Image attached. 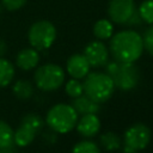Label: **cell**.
<instances>
[{
	"instance_id": "6da1fadb",
	"label": "cell",
	"mask_w": 153,
	"mask_h": 153,
	"mask_svg": "<svg viewBox=\"0 0 153 153\" xmlns=\"http://www.w3.org/2000/svg\"><path fill=\"white\" fill-rule=\"evenodd\" d=\"M109 53L116 61L136 62L143 53L142 36L134 30H123L110 37Z\"/></svg>"
},
{
	"instance_id": "7a4b0ae2",
	"label": "cell",
	"mask_w": 153,
	"mask_h": 153,
	"mask_svg": "<svg viewBox=\"0 0 153 153\" xmlns=\"http://www.w3.org/2000/svg\"><path fill=\"white\" fill-rule=\"evenodd\" d=\"M105 73L112 79L115 87L128 92L134 90L140 81V71L135 62H120L111 61L104 66Z\"/></svg>"
},
{
	"instance_id": "3957f363",
	"label": "cell",
	"mask_w": 153,
	"mask_h": 153,
	"mask_svg": "<svg viewBox=\"0 0 153 153\" xmlns=\"http://www.w3.org/2000/svg\"><path fill=\"white\" fill-rule=\"evenodd\" d=\"M84 94L98 104L106 103L116 90L112 79L105 72H92L84 78Z\"/></svg>"
},
{
	"instance_id": "277c9868",
	"label": "cell",
	"mask_w": 153,
	"mask_h": 153,
	"mask_svg": "<svg viewBox=\"0 0 153 153\" xmlns=\"http://www.w3.org/2000/svg\"><path fill=\"white\" fill-rule=\"evenodd\" d=\"M79 115L71 104L59 103L53 105L45 116V123L56 134H67L75 128Z\"/></svg>"
},
{
	"instance_id": "5b68a950",
	"label": "cell",
	"mask_w": 153,
	"mask_h": 153,
	"mask_svg": "<svg viewBox=\"0 0 153 153\" xmlns=\"http://www.w3.org/2000/svg\"><path fill=\"white\" fill-rule=\"evenodd\" d=\"M65 76V71L61 66L56 63H45L36 69L33 79L35 85L39 90L51 92L59 90L63 85Z\"/></svg>"
},
{
	"instance_id": "8992f818",
	"label": "cell",
	"mask_w": 153,
	"mask_h": 153,
	"mask_svg": "<svg viewBox=\"0 0 153 153\" xmlns=\"http://www.w3.org/2000/svg\"><path fill=\"white\" fill-rule=\"evenodd\" d=\"M151 139L152 131L145 123H134L123 134L122 151L123 153H137L149 145Z\"/></svg>"
},
{
	"instance_id": "52a82bcc",
	"label": "cell",
	"mask_w": 153,
	"mask_h": 153,
	"mask_svg": "<svg viewBox=\"0 0 153 153\" xmlns=\"http://www.w3.org/2000/svg\"><path fill=\"white\" fill-rule=\"evenodd\" d=\"M27 38L31 47L36 50L49 49L56 39V27L49 20L35 22L29 29Z\"/></svg>"
},
{
	"instance_id": "ba28073f",
	"label": "cell",
	"mask_w": 153,
	"mask_h": 153,
	"mask_svg": "<svg viewBox=\"0 0 153 153\" xmlns=\"http://www.w3.org/2000/svg\"><path fill=\"white\" fill-rule=\"evenodd\" d=\"M44 122L37 114L30 112L23 116L19 127L14 131L13 140L18 147L29 146L36 137V135L43 129Z\"/></svg>"
},
{
	"instance_id": "9c48e42d",
	"label": "cell",
	"mask_w": 153,
	"mask_h": 153,
	"mask_svg": "<svg viewBox=\"0 0 153 153\" xmlns=\"http://www.w3.org/2000/svg\"><path fill=\"white\" fill-rule=\"evenodd\" d=\"M135 11L134 0H110L108 5V14L112 23L124 25Z\"/></svg>"
},
{
	"instance_id": "30bf717a",
	"label": "cell",
	"mask_w": 153,
	"mask_h": 153,
	"mask_svg": "<svg viewBox=\"0 0 153 153\" xmlns=\"http://www.w3.org/2000/svg\"><path fill=\"white\" fill-rule=\"evenodd\" d=\"M84 56L91 67H104L109 61V49L102 41H92L85 47Z\"/></svg>"
},
{
	"instance_id": "8fae6325",
	"label": "cell",
	"mask_w": 153,
	"mask_h": 153,
	"mask_svg": "<svg viewBox=\"0 0 153 153\" xmlns=\"http://www.w3.org/2000/svg\"><path fill=\"white\" fill-rule=\"evenodd\" d=\"M67 73L74 79H84L90 73V63L84 56V54H73L69 56L66 63Z\"/></svg>"
},
{
	"instance_id": "7c38bea8",
	"label": "cell",
	"mask_w": 153,
	"mask_h": 153,
	"mask_svg": "<svg viewBox=\"0 0 153 153\" xmlns=\"http://www.w3.org/2000/svg\"><path fill=\"white\" fill-rule=\"evenodd\" d=\"M100 126L102 123L97 114H86V115H81V117L78 118L75 128L81 136L92 137L99 133Z\"/></svg>"
},
{
	"instance_id": "4fadbf2b",
	"label": "cell",
	"mask_w": 153,
	"mask_h": 153,
	"mask_svg": "<svg viewBox=\"0 0 153 153\" xmlns=\"http://www.w3.org/2000/svg\"><path fill=\"white\" fill-rule=\"evenodd\" d=\"M39 62V54L38 50L35 48H25L20 50L16 57L17 66L23 71H31L37 67Z\"/></svg>"
},
{
	"instance_id": "5bb4252c",
	"label": "cell",
	"mask_w": 153,
	"mask_h": 153,
	"mask_svg": "<svg viewBox=\"0 0 153 153\" xmlns=\"http://www.w3.org/2000/svg\"><path fill=\"white\" fill-rule=\"evenodd\" d=\"M74 110L78 112V115H86V114H97L100 110V104L93 102L87 96L81 94L76 98H73V102L71 104Z\"/></svg>"
},
{
	"instance_id": "9a60e30c",
	"label": "cell",
	"mask_w": 153,
	"mask_h": 153,
	"mask_svg": "<svg viewBox=\"0 0 153 153\" xmlns=\"http://www.w3.org/2000/svg\"><path fill=\"white\" fill-rule=\"evenodd\" d=\"M93 35L99 41L109 39L114 35V24L109 19H99L93 25Z\"/></svg>"
},
{
	"instance_id": "2e32d148",
	"label": "cell",
	"mask_w": 153,
	"mask_h": 153,
	"mask_svg": "<svg viewBox=\"0 0 153 153\" xmlns=\"http://www.w3.org/2000/svg\"><path fill=\"white\" fill-rule=\"evenodd\" d=\"M99 143L100 146L108 151V152H114L117 151L122 147V140L121 137L114 133V131H105L99 136Z\"/></svg>"
},
{
	"instance_id": "e0dca14e",
	"label": "cell",
	"mask_w": 153,
	"mask_h": 153,
	"mask_svg": "<svg viewBox=\"0 0 153 153\" xmlns=\"http://www.w3.org/2000/svg\"><path fill=\"white\" fill-rule=\"evenodd\" d=\"M14 78V66L7 59L0 56V87L8 86Z\"/></svg>"
},
{
	"instance_id": "ac0fdd59",
	"label": "cell",
	"mask_w": 153,
	"mask_h": 153,
	"mask_svg": "<svg viewBox=\"0 0 153 153\" xmlns=\"http://www.w3.org/2000/svg\"><path fill=\"white\" fill-rule=\"evenodd\" d=\"M12 91L18 99L26 100L33 94V85L29 80H18L12 86Z\"/></svg>"
},
{
	"instance_id": "d6986e66",
	"label": "cell",
	"mask_w": 153,
	"mask_h": 153,
	"mask_svg": "<svg viewBox=\"0 0 153 153\" xmlns=\"http://www.w3.org/2000/svg\"><path fill=\"white\" fill-rule=\"evenodd\" d=\"M72 153H100V149L96 142L91 140H82L73 146Z\"/></svg>"
},
{
	"instance_id": "ffe728a7",
	"label": "cell",
	"mask_w": 153,
	"mask_h": 153,
	"mask_svg": "<svg viewBox=\"0 0 153 153\" xmlns=\"http://www.w3.org/2000/svg\"><path fill=\"white\" fill-rule=\"evenodd\" d=\"M65 91L71 98H76L81 94H84V86L82 82L79 79H69L65 85Z\"/></svg>"
},
{
	"instance_id": "44dd1931",
	"label": "cell",
	"mask_w": 153,
	"mask_h": 153,
	"mask_svg": "<svg viewBox=\"0 0 153 153\" xmlns=\"http://www.w3.org/2000/svg\"><path fill=\"white\" fill-rule=\"evenodd\" d=\"M13 135H14V131L11 128V126L7 122L0 120V148L13 142L14 141Z\"/></svg>"
},
{
	"instance_id": "7402d4cb",
	"label": "cell",
	"mask_w": 153,
	"mask_h": 153,
	"mask_svg": "<svg viewBox=\"0 0 153 153\" xmlns=\"http://www.w3.org/2000/svg\"><path fill=\"white\" fill-rule=\"evenodd\" d=\"M142 22L153 25V0H145L137 8Z\"/></svg>"
},
{
	"instance_id": "603a6c76",
	"label": "cell",
	"mask_w": 153,
	"mask_h": 153,
	"mask_svg": "<svg viewBox=\"0 0 153 153\" xmlns=\"http://www.w3.org/2000/svg\"><path fill=\"white\" fill-rule=\"evenodd\" d=\"M142 42H143V49H146V51L153 56V25L148 27L143 33Z\"/></svg>"
},
{
	"instance_id": "cb8c5ba5",
	"label": "cell",
	"mask_w": 153,
	"mask_h": 153,
	"mask_svg": "<svg viewBox=\"0 0 153 153\" xmlns=\"http://www.w3.org/2000/svg\"><path fill=\"white\" fill-rule=\"evenodd\" d=\"M27 0H1L4 7L8 11H17L19 8H22Z\"/></svg>"
},
{
	"instance_id": "d4e9b609",
	"label": "cell",
	"mask_w": 153,
	"mask_h": 153,
	"mask_svg": "<svg viewBox=\"0 0 153 153\" xmlns=\"http://www.w3.org/2000/svg\"><path fill=\"white\" fill-rule=\"evenodd\" d=\"M141 22H142V19H141V17H140V14H139V11L135 8V11L133 12V14L129 17V19L127 20V23H126L124 25H128V26H136V25H139Z\"/></svg>"
},
{
	"instance_id": "484cf974",
	"label": "cell",
	"mask_w": 153,
	"mask_h": 153,
	"mask_svg": "<svg viewBox=\"0 0 153 153\" xmlns=\"http://www.w3.org/2000/svg\"><path fill=\"white\" fill-rule=\"evenodd\" d=\"M17 149H18V146L16 145V142H11L8 145H6L5 147L0 148V152L1 153H17Z\"/></svg>"
},
{
	"instance_id": "4316f807",
	"label": "cell",
	"mask_w": 153,
	"mask_h": 153,
	"mask_svg": "<svg viewBox=\"0 0 153 153\" xmlns=\"http://www.w3.org/2000/svg\"><path fill=\"white\" fill-rule=\"evenodd\" d=\"M44 139L48 143H54L56 141V133L55 131H50V133H45L44 134Z\"/></svg>"
},
{
	"instance_id": "83f0119b",
	"label": "cell",
	"mask_w": 153,
	"mask_h": 153,
	"mask_svg": "<svg viewBox=\"0 0 153 153\" xmlns=\"http://www.w3.org/2000/svg\"><path fill=\"white\" fill-rule=\"evenodd\" d=\"M6 53V44L4 41H0V56H2Z\"/></svg>"
},
{
	"instance_id": "f1b7e54d",
	"label": "cell",
	"mask_w": 153,
	"mask_h": 153,
	"mask_svg": "<svg viewBox=\"0 0 153 153\" xmlns=\"http://www.w3.org/2000/svg\"><path fill=\"white\" fill-rule=\"evenodd\" d=\"M0 153H1V152H0Z\"/></svg>"
}]
</instances>
